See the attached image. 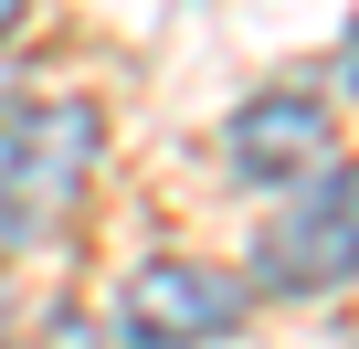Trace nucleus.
<instances>
[{
	"instance_id": "1",
	"label": "nucleus",
	"mask_w": 359,
	"mask_h": 349,
	"mask_svg": "<svg viewBox=\"0 0 359 349\" xmlns=\"http://www.w3.org/2000/svg\"><path fill=\"white\" fill-rule=\"evenodd\" d=\"M106 127L85 96H43L0 117V254H32L53 244V223L85 202V169H95Z\"/></svg>"
},
{
	"instance_id": "2",
	"label": "nucleus",
	"mask_w": 359,
	"mask_h": 349,
	"mask_svg": "<svg viewBox=\"0 0 359 349\" xmlns=\"http://www.w3.org/2000/svg\"><path fill=\"white\" fill-rule=\"evenodd\" d=\"M359 275V169H306V180H285L275 223L254 233V286L264 296H327Z\"/></svg>"
},
{
	"instance_id": "3",
	"label": "nucleus",
	"mask_w": 359,
	"mask_h": 349,
	"mask_svg": "<svg viewBox=\"0 0 359 349\" xmlns=\"http://www.w3.org/2000/svg\"><path fill=\"white\" fill-rule=\"evenodd\" d=\"M233 328H243V286L212 275V265L158 254V265H137L116 286V349H212Z\"/></svg>"
},
{
	"instance_id": "4",
	"label": "nucleus",
	"mask_w": 359,
	"mask_h": 349,
	"mask_svg": "<svg viewBox=\"0 0 359 349\" xmlns=\"http://www.w3.org/2000/svg\"><path fill=\"white\" fill-rule=\"evenodd\" d=\"M222 159H233L243 191H285V180H306V169H327V159H338V148H327V96H306V85L254 96V106L222 127Z\"/></svg>"
},
{
	"instance_id": "5",
	"label": "nucleus",
	"mask_w": 359,
	"mask_h": 349,
	"mask_svg": "<svg viewBox=\"0 0 359 349\" xmlns=\"http://www.w3.org/2000/svg\"><path fill=\"white\" fill-rule=\"evenodd\" d=\"M338 85H348V96H359V32H348V43H338Z\"/></svg>"
},
{
	"instance_id": "6",
	"label": "nucleus",
	"mask_w": 359,
	"mask_h": 349,
	"mask_svg": "<svg viewBox=\"0 0 359 349\" xmlns=\"http://www.w3.org/2000/svg\"><path fill=\"white\" fill-rule=\"evenodd\" d=\"M22 11H32V0H0V43H11V32H22Z\"/></svg>"
},
{
	"instance_id": "7",
	"label": "nucleus",
	"mask_w": 359,
	"mask_h": 349,
	"mask_svg": "<svg viewBox=\"0 0 359 349\" xmlns=\"http://www.w3.org/2000/svg\"><path fill=\"white\" fill-rule=\"evenodd\" d=\"M0 349H11V338H0Z\"/></svg>"
}]
</instances>
